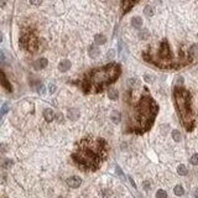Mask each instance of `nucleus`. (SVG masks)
<instances>
[{
  "label": "nucleus",
  "instance_id": "obj_1",
  "mask_svg": "<svg viewBox=\"0 0 198 198\" xmlns=\"http://www.w3.org/2000/svg\"><path fill=\"white\" fill-rule=\"evenodd\" d=\"M108 156V142L97 136H85L76 146L72 160L82 171H97Z\"/></svg>",
  "mask_w": 198,
  "mask_h": 198
},
{
  "label": "nucleus",
  "instance_id": "obj_2",
  "mask_svg": "<svg viewBox=\"0 0 198 198\" xmlns=\"http://www.w3.org/2000/svg\"><path fill=\"white\" fill-rule=\"evenodd\" d=\"M126 131L138 135L145 134L154 125L155 118L159 113V105L155 99L145 90V93L136 102L129 101Z\"/></svg>",
  "mask_w": 198,
  "mask_h": 198
},
{
  "label": "nucleus",
  "instance_id": "obj_3",
  "mask_svg": "<svg viewBox=\"0 0 198 198\" xmlns=\"http://www.w3.org/2000/svg\"><path fill=\"white\" fill-rule=\"evenodd\" d=\"M142 58L146 62H149L161 69H179V68L186 67L189 63H192L193 55L191 53V51L186 52L184 48H182L179 56L175 57L171 48H170L168 41L165 39L161 41L160 47L156 51L147 48L142 53Z\"/></svg>",
  "mask_w": 198,
  "mask_h": 198
},
{
  "label": "nucleus",
  "instance_id": "obj_4",
  "mask_svg": "<svg viewBox=\"0 0 198 198\" xmlns=\"http://www.w3.org/2000/svg\"><path fill=\"white\" fill-rule=\"evenodd\" d=\"M122 74V67L119 63H109L103 67L94 68L88 72L79 82L82 90L85 94H95L113 84Z\"/></svg>",
  "mask_w": 198,
  "mask_h": 198
},
{
  "label": "nucleus",
  "instance_id": "obj_5",
  "mask_svg": "<svg viewBox=\"0 0 198 198\" xmlns=\"http://www.w3.org/2000/svg\"><path fill=\"white\" fill-rule=\"evenodd\" d=\"M173 101L181 124L187 131H192L196 126V113L192 105L191 93L184 87H175Z\"/></svg>",
  "mask_w": 198,
  "mask_h": 198
},
{
  "label": "nucleus",
  "instance_id": "obj_6",
  "mask_svg": "<svg viewBox=\"0 0 198 198\" xmlns=\"http://www.w3.org/2000/svg\"><path fill=\"white\" fill-rule=\"evenodd\" d=\"M19 45L23 50L34 53L39 48V40H37V37L34 32H26L20 37Z\"/></svg>",
  "mask_w": 198,
  "mask_h": 198
},
{
  "label": "nucleus",
  "instance_id": "obj_7",
  "mask_svg": "<svg viewBox=\"0 0 198 198\" xmlns=\"http://www.w3.org/2000/svg\"><path fill=\"white\" fill-rule=\"evenodd\" d=\"M140 0H122V10H123V14H126L129 13Z\"/></svg>",
  "mask_w": 198,
  "mask_h": 198
},
{
  "label": "nucleus",
  "instance_id": "obj_8",
  "mask_svg": "<svg viewBox=\"0 0 198 198\" xmlns=\"http://www.w3.org/2000/svg\"><path fill=\"white\" fill-rule=\"evenodd\" d=\"M80 183H82L80 178H79V177H77V176L69 177V178L67 179V184H68L71 188H77V187H79V186H80Z\"/></svg>",
  "mask_w": 198,
  "mask_h": 198
},
{
  "label": "nucleus",
  "instance_id": "obj_9",
  "mask_svg": "<svg viewBox=\"0 0 198 198\" xmlns=\"http://www.w3.org/2000/svg\"><path fill=\"white\" fill-rule=\"evenodd\" d=\"M2 85L4 87V89H6V92H11L13 90V87H11V84H10V82L8 80V78H6V76H5V73H4V71L2 72Z\"/></svg>",
  "mask_w": 198,
  "mask_h": 198
},
{
  "label": "nucleus",
  "instance_id": "obj_10",
  "mask_svg": "<svg viewBox=\"0 0 198 198\" xmlns=\"http://www.w3.org/2000/svg\"><path fill=\"white\" fill-rule=\"evenodd\" d=\"M88 53H89V57H92V58H97L98 56H99V53H101V50H99L97 46H89V48H88Z\"/></svg>",
  "mask_w": 198,
  "mask_h": 198
},
{
  "label": "nucleus",
  "instance_id": "obj_11",
  "mask_svg": "<svg viewBox=\"0 0 198 198\" xmlns=\"http://www.w3.org/2000/svg\"><path fill=\"white\" fill-rule=\"evenodd\" d=\"M69 68H71V62L67 61V60H63V61L60 62V64H58V69H60L61 72H66V71H68Z\"/></svg>",
  "mask_w": 198,
  "mask_h": 198
},
{
  "label": "nucleus",
  "instance_id": "obj_12",
  "mask_svg": "<svg viewBox=\"0 0 198 198\" xmlns=\"http://www.w3.org/2000/svg\"><path fill=\"white\" fill-rule=\"evenodd\" d=\"M43 118L47 120V122H52L55 119V113L52 109H45L43 110Z\"/></svg>",
  "mask_w": 198,
  "mask_h": 198
},
{
  "label": "nucleus",
  "instance_id": "obj_13",
  "mask_svg": "<svg viewBox=\"0 0 198 198\" xmlns=\"http://www.w3.org/2000/svg\"><path fill=\"white\" fill-rule=\"evenodd\" d=\"M131 25L135 27V29H140L142 26V19L139 18V16H135L131 19Z\"/></svg>",
  "mask_w": 198,
  "mask_h": 198
},
{
  "label": "nucleus",
  "instance_id": "obj_14",
  "mask_svg": "<svg viewBox=\"0 0 198 198\" xmlns=\"http://www.w3.org/2000/svg\"><path fill=\"white\" fill-rule=\"evenodd\" d=\"M94 41L97 45H104L107 42V37L104 35H95L94 36Z\"/></svg>",
  "mask_w": 198,
  "mask_h": 198
},
{
  "label": "nucleus",
  "instance_id": "obj_15",
  "mask_svg": "<svg viewBox=\"0 0 198 198\" xmlns=\"http://www.w3.org/2000/svg\"><path fill=\"white\" fill-rule=\"evenodd\" d=\"M47 64H48V61H47L46 58H41V60H39V61L35 63V67H36V68H40V69H42V68L47 67Z\"/></svg>",
  "mask_w": 198,
  "mask_h": 198
},
{
  "label": "nucleus",
  "instance_id": "obj_16",
  "mask_svg": "<svg viewBox=\"0 0 198 198\" xmlns=\"http://www.w3.org/2000/svg\"><path fill=\"white\" fill-rule=\"evenodd\" d=\"M68 118L72 120H77L79 118V112L77 109H69L68 110Z\"/></svg>",
  "mask_w": 198,
  "mask_h": 198
},
{
  "label": "nucleus",
  "instance_id": "obj_17",
  "mask_svg": "<svg viewBox=\"0 0 198 198\" xmlns=\"http://www.w3.org/2000/svg\"><path fill=\"white\" fill-rule=\"evenodd\" d=\"M108 97H109V99H112V101H117V99L119 98V93H118L117 89H109Z\"/></svg>",
  "mask_w": 198,
  "mask_h": 198
},
{
  "label": "nucleus",
  "instance_id": "obj_18",
  "mask_svg": "<svg viewBox=\"0 0 198 198\" xmlns=\"http://www.w3.org/2000/svg\"><path fill=\"white\" fill-rule=\"evenodd\" d=\"M112 119H113V123L119 124V122H120V113L117 112V110H114V112L112 113Z\"/></svg>",
  "mask_w": 198,
  "mask_h": 198
},
{
  "label": "nucleus",
  "instance_id": "obj_19",
  "mask_svg": "<svg viewBox=\"0 0 198 198\" xmlns=\"http://www.w3.org/2000/svg\"><path fill=\"white\" fill-rule=\"evenodd\" d=\"M139 39H140V40H147V39H149V30H146V29L141 30V31L139 32Z\"/></svg>",
  "mask_w": 198,
  "mask_h": 198
},
{
  "label": "nucleus",
  "instance_id": "obj_20",
  "mask_svg": "<svg viewBox=\"0 0 198 198\" xmlns=\"http://www.w3.org/2000/svg\"><path fill=\"white\" fill-rule=\"evenodd\" d=\"M177 172H178V175H181V176L187 175V168H186V166H184V165H179V166L177 167Z\"/></svg>",
  "mask_w": 198,
  "mask_h": 198
},
{
  "label": "nucleus",
  "instance_id": "obj_21",
  "mask_svg": "<svg viewBox=\"0 0 198 198\" xmlns=\"http://www.w3.org/2000/svg\"><path fill=\"white\" fill-rule=\"evenodd\" d=\"M144 13H145V15H146V16H150V18H151V16L154 15V9H152L151 6H149V5H147V6H145Z\"/></svg>",
  "mask_w": 198,
  "mask_h": 198
},
{
  "label": "nucleus",
  "instance_id": "obj_22",
  "mask_svg": "<svg viewBox=\"0 0 198 198\" xmlns=\"http://www.w3.org/2000/svg\"><path fill=\"white\" fill-rule=\"evenodd\" d=\"M172 139H173L175 141H179V140H181V133H179L178 130H173V131H172Z\"/></svg>",
  "mask_w": 198,
  "mask_h": 198
},
{
  "label": "nucleus",
  "instance_id": "obj_23",
  "mask_svg": "<svg viewBox=\"0 0 198 198\" xmlns=\"http://www.w3.org/2000/svg\"><path fill=\"white\" fill-rule=\"evenodd\" d=\"M183 193H184V189H183L182 186H176L175 187V194L176 196H182Z\"/></svg>",
  "mask_w": 198,
  "mask_h": 198
},
{
  "label": "nucleus",
  "instance_id": "obj_24",
  "mask_svg": "<svg viewBox=\"0 0 198 198\" xmlns=\"http://www.w3.org/2000/svg\"><path fill=\"white\" fill-rule=\"evenodd\" d=\"M8 110H9V104H8V103H4L3 107H2V115H5V114L8 113Z\"/></svg>",
  "mask_w": 198,
  "mask_h": 198
},
{
  "label": "nucleus",
  "instance_id": "obj_25",
  "mask_svg": "<svg viewBox=\"0 0 198 198\" xmlns=\"http://www.w3.org/2000/svg\"><path fill=\"white\" fill-rule=\"evenodd\" d=\"M189 161H191V163H192V165H194V166H196V165H198V154L193 155V156L191 157V160H189Z\"/></svg>",
  "mask_w": 198,
  "mask_h": 198
},
{
  "label": "nucleus",
  "instance_id": "obj_26",
  "mask_svg": "<svg viewBox=\"0 0 198 198\" xmlns=\"http://www.w3.org/2000/svg\"><path fill=\"white\" fill-rule=\"evenodd\" d=\"M156 197H161V198H166V197H167V193H166L165 191H161V189H160V191H157V192H156Z\"/></svg>",
  "mask_w": 198,
  "mask_h": 198
},
{
  "label": "nucleus",
  "instance_id": "obj_27",
  "mask_svg": "<svg viewBox=\"0 0 198 198\" xmlns=\"http://www.w3.org/2000/svg\"><path fill=\"white\" fill-rule=\"evenodd\" d=\"M142 187H144V189H145V191H149V189H150V187H151V183H150L149 181H144Z\"/></svg>",
  "mask_w": 198,
  "mask_h": 198
},
{
  "label": "nucleus",
  "instance_id": "obj_28",
  "mask_svg": "<svg viewBox=\"0 0 198 198\" xmlns=\"http://www.w3.org/2000/svg\"><path fill=\"white\" fill-rule=\"evenodd\" d=\"M114 56H115L114 50H109V51H108V53H107V57H108L109 60H112V58H114Z\"/></svg>",
  "mask_w": 198,
  "mask_h": 198
},
{
  "label": "nucleus",
  "instance_id": "obj_29",
  "mask_svg": "<svg viewBox=\"0 0 198 198\" xmlns=\"http://www.w3.org/2000/svg\"><path fill=\"white\" fill-rule=\"evenodd\" d=\"M56 89H57V87H56V85H53V84H51V85L48 87V90H50V94H53V93L56 92Z\"/></svg>",
  "mask_w": 198,
  "mask_h": 198
},
{
  "label": "nucleus",
  "instance_id": "obj_30",
  "mask_svg": "<svg viewBox=\"0 0 198 198\" xmlns=\"http://www.w3.org/2000/svg\"><path fill=\"white\" fill-rule=\"evenodd\" d=\"M37 92H39L40 94H45V92H46V90H45V87H43L42 84H40V85H39V89H37Z\"/></svg>",
  "mask_w": 198,
  "mask_h": 198
},
{
  "label": "nucleus",
  "instance_id": "obj_31",
  "mask_svg": "<svg viewBox=\"0 0 198 198\" xmlns=\"http://www.w3.org/2000/svg\"><path fill=\"white\" fill-rule=\"evenodd\" d=\"M30 3H31L32 5H40V4L42 3V0H30Z\"/></svg>",
  "mask_w": 198,
  "mask_h": 198
},
{
  "label": "nucleus",
  "instance_id": "obj_32",
  "mask_svg": "<svg viewBox=\"0 0 198 198\" xmlns=\"http://www.w3.org/2000/svg\"><path fill=\"white\" fill-rule=\"evenodd\" d=\"M115 171H117V173H118L119 176H122V177L124 176V173H123V171H122V168H120L119 166H117V170H115Z\"/></svg>",
  "mask_w": 198,
  "mask_h": 198
},
{
  "label": "nucleus",
  "instance_id": "obj_33",
  "mask_svg": "<svg viewBox=\"0 0 198 198\" xmlns=\"http://www.w3.org/2000/svg\"><path fill=\"white\" fill-rule=\"evenodd\" d=\"M144 78H145V80H146V82H152V77H151V76H149V74H145V76H144Z\"/></svg>",
  "mask_w": 198,
  "mask_h": 198
},
{
  "label": "nucleus",
  "instance_id": "obj_34",
  "mask_svg": "<svg viewBox=\"0 0 198 198\" xmlns=\"http://www.w3.org/2000/svg\"><path fill=\"white\" fill-rule=\"evenodd\" d=\"M11 163H13V162H11V161H10V160H6V161H5V162H4V165H3V167H4V168H5V167H8V166H10V165H11Z\"/></svg>",
  "mask_w": 198,
  "mask_h": 198
},
{
  "label": "nucleus",
  "instance_id": "obj_35",
  "mask_svg": "<svg viewBox=\"0 0 198 198\" xmlns=\"http://www.w3.org/2000/svg\"><path fill=\"white\" fill-rule=\"evenodd\" d=\"M129 182H130V183H131V186H133V187H134V188H136V184H135V182H134V181H133V178H131V177H129Z\"/></svg>",
  "mask_w": 198,
  "mask_h": 198
},
{
  "label": "nucleus",
  "instance_id": "obj_36",
  "mask_svg": "<svg viewBox=\"0 0 198 198\" xmlns=\"http://www.w3.org/2000/svg\"><path fill=\"white\" fill-rule=\"evenodd\" d=\"M57 119H58V122H62V119H63V115H62L61 113H58V114H57Z\"/></svg>",
  "mask_w": 198,
  "mask_h": 198
},
{
  "label": "nucleus",
  "instance_id": "obj_37",
  "mask_svg": "<svg viewBox=\"0 0 198 198\" xmlns=\"http://www.w3.org/2000/svg\"><path fill=\"white\" fill-rule=\"evenodd\" d=\"M2 62H3V63L5 62V56H4V52H2Z\"/></svg>",
  "mask_w": 198,
  "mask_h": 198
},
{
  "label": "nucleus",
  "instance_id": "obj_38",
  "mask_svg": "<svg viewBox=\"0 0 198 198\" xmlns=\"http://www.w3.org/2000/svg\"><path fill=\"white\" fill-rule=\"evenodd\" d=\"M102 194H105V196H108V194H112V192H103Z\"/></svg>",
  "mask_w": 198,
  "mask_h": 198
},
{
  "label": "nucleus",
  "instance_id": "obj_39",
  "mask_svg": "<svg viewBox=\"0 0 198 198\" xmlns=\"http://www.w3.org/2000/svg\"><path fill=\"white\" fill-rule=\"evenodd\" d=\"M5 5V0H2V6H4Z\"/></svg>",
  "mask_w": 198,
  "mask_h": 198
}]
</instances>
